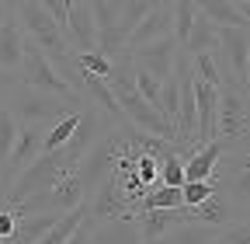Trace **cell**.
I'll return each mask as SVG.
<instances>
[{
    "label": "cell",
    "mask_w": 250,
    "mask_h": 244,
    "mask_svg": "<svg viewBox=\"0 0 250 244\" xmlns=\"http://www.w3.org/2000/svg\"><path fill=\"white\" fill-rule=\"evenodd\" d=\"M0 105L14 115V122H42V126H52L59 115H66L73 108L70 101H62L59 95L28 87L21 80H14V84H7L4 91H0Z\"/></svg>",
    "instance_id": "obj_1"
},
{
    "label": "cell",
    "mask_w": 250,
    "mask_h": 244,
    "mask_svg": "<svg viewBox=\"0 0 250 244\" xmlns=\"http://www.w3.org/2000/svg\"><path fill=\"white\" fill-rule=\"evenodd\" d=\"M11 14H14V21L21 24V32L35 42L49 59L70 56V42H66V35H62V24L39 4V0H14V4H11Z\"/></svg>",
    "instance_id": "obj_2"
},
{
    "label": "cell",
    "mask_w": 250,
    "mask_h": 244,
    "mask_svg": "<svg viewBox=\"0 0 250 244\" xmlns=\"http://www.w3.org/2000/svg\"><path fill=\"white\" fill-rule=\"evenodd\" d=\"M18 80H21V84H28V87L49 91V95H59L62 101H70L73 108H80V105H83V98L77 95V91H70L66 84H62V77H59V73H56V67H52V59H49L35 42H31L28 35H24V46H21Z\"/></svg>",
    "instance_id": "obj_3"
},
{
    "label": "cell",
    "mask_w": 250,
    "mask_h": 244,
    "mask_svg": "<svg viewBox=\"0 0 250 244\" xmlns=\"http://www.w3.org/2000/svg\"><path fill=\"white\" fill-rule=\"evenodd\" d=\"M250 133V95L240 84L219 87V105H215V136L219 140H243Z\"/></svg>",
    "instance_id": "obj_4"
},
{
    "label": "cell",
    "mask_w": 250,
    "mask_h": 244,
    "mask_svg": "<svg viewBox=\"0 0 250 244\" xmlns=\"http://www.w3.org/2000/svg\"><path fill=\"white\" fill-rule=\"evenodd\" d=\"M80 202H87V189H83L80 174L70 171V174H62L52 189L14 202V213H56V217H59V213H66V209H73Z\"/></svg>",
    "instance_id": "obj_5"
},
{
    "label": "cell",
    "mask_w": 250,
    "mask_h": 244,
    "mask_svg": "<svg viewBox=\"0 0 250 244\" xmlns=\"http://www.w3.org/2000/svg\"><path fill=\"white\" fill-rule=\"evenodd\" d=\"M49 126H42V122H18V129H14V143L7 150V161L4 168H0V189L7 192V185L14 181V174L21 168H28L31 161H35L42 154V136H45Z\"/></svg>",
    "instance_id": "obj_6"
},
{
    "label": "cell",
    "mask_w": 250,
    "mask_h": 244,
    "mask_svg": "<svg viewBox=\"0 0 250 244\" xmlns=\"http://www.w3.org/2000/svg\"><path fill=\"white\" fill-rule=\"evenodd\" d=\"M87 213H90L94 223L118 220V217H136V209H132L129 195L122 192V185H118L115 174H108L104 181H98V185L90 189V195H87Z\"/></svg>",
    "instance_id": "obj_7"
},
{
    "label": "cell",
    "mask_w": 250,
    "mask_h": 244,
    "mask_svg": "<svg viewBox=\"0 0 250 244\" xmlns=\"http://www.w3.org/2000/svg\"><path fill=\"white\" fill-rule=\"evenodd\" d=\"M219 56L226 63V73L236 80V84H247L250 80V32L247 28H219Z\"/></svg>",
    "instance_id": "obj_8"
},
{
    "label": "cell",
    "mask_w": 250,
    "mask_h": 244,
    "mask_svg": "<svg viewBox=\"0 0 250 244\" xmlns=\"http://www.w3.org/2000/svg\"><path fill=\"white\" fill-rule=\"evenodd\" d=\"M181 223H198L195 206H174V209H139L136 213V227H139V241L149 244L156 237H164L167 230L181 227Z\"/></svg>",
    "instance_id": "obj_9"
},
{
    "label": "cell",
    "mask_w": 250,
    "mask_h": 244,
    "mask_svg": "<svg viewBox=\"0 0 250 244\" xmlns=\"http://www.w3.org/2000/svg\"><path fill=\"white\" fill-rule=\"evenodd\" d=\"M62 35L70 42V52H98V28H94L90 0H70Z\"/></svg>",
    "instance_id": "obj_10"
},
{
    "label": "cell",
    "mask_w": 250,
    "mask_h": 244,
    "mask_svg": "<svg viewBox=\"0 0 250 244\" xmlns=\"http://www.w3.org/2000/svg\"><path fill=\"white\" fill-rule=\"evenodd\" d=\"M129 56L136 59V67H143L149 77L156 80H167L174 73V56H177V42L174 35H160L153 42H143L136 49H129Z\"/></svg>",
    "instance_id": "obj_11"
},
{
    "label": "cell",
    "mask_w": 250,
    "mask_h": 244,
    "mask_svg": "<svg viewBox=\"0 0 250 244\" xmlns=\"http://www.w3.org/2000/svg\"><path fill=\"white\" fill-rule=\"evenodd\" d=\"M170 4H156L146 11V18L129 32V39H125V49H136L143 42H153V39H160V35H170Z\"/></svg>",
    "instance_id": "obj_12"
},
{
    "label": "cell",
    "mask_w": 250,
    "mask_h": 244,
    "mask_svg": "<svg viewBox=\"0 0 250 244\" xmlns=\"http://www.w3.org/2000/svg\"><path fill=\"white\" fill-rule=\"evenodd\" d=\"M90 244H143L136 217H118V220L90 223Z\"/></svg>",
    "instance_id": "obj_13"
},
{
    "label": "cell",
    "mask_w": 250,
    "mask_h": 244,
    "mask_svg": "<svg viewBox=\"0 0 250 244\" xmlns=\"http://www.w3.org/2000/svg\"><path fill=\"white\" fill-rule=\"evenodd\" d=\"M195 11L202 18H208L215 28H226V24L247 28L250 24V11L240 7V4H233V0H195Z\"/></svg>",
    "instance_id": "obj_14"
},
{
    "label": "cell",
    "mask_w": 250,
    "mask_h": 244,
    "mask_svg": "<svg viewBox=\"0 0 250 244\" xmlns=\"http://www.w3.org/2000/svg\"><path fill=\"white\" fill-rule=\"evenodd\" d=\"M52 223H56V213H18L14 230L0 244H35Z\"/></svg>",
    "instance_id": "obj_15"
},
{
    "label": "cell",
    "mask_w": 250,
    "mask_h": 244,
    "mask_svg": "<svg viewBox=\"0 0 250 244\" xmlns=\"http://www.w3.org/2000/svg\"><path fill=\"white\" fill-rule=\"evenodd\" d=\"M21 46H24V32H21V24L14 21V14H7L4 21H0V70L18 73Z\"/></svg>",
    "instance_id": "obj_16"
},
{
    "label": "cell",
    "mask_w": 250,
    "mask_h": 244,
    "mask_svg": "<svg viewBox=\"0 0 250 244\" xmlns=\"http://www.w3.org/2000/svg\"><path fill=\"white\" fill-rule=\"evenodd\" d=\"M195 213H198V223H208V227H226L233 220H243V213H236V206L229 202V195L219 192V189L208 199H202L195 206Z\"/></svg>",
    "instance_id": "obj_17"
},
{
    "label": "cell",
    "mask_w": 250,
    "mask_h": 244,
    "mask_svg": "<svg viewBox=\"0 0 250 244\" xmlns=\"http://www.w3.org/2000/svg\"><path fill=\"white\" fill-rule=\"evenodd\" d=\"M215 234H219V227H208V223H181L149 244H208Z\"/></svg>",
    "instance_id": "obj_18"
},
{
    "label": "cell",
    "mask_w": 250,
    "mask_h": 244,
    "mask_svg": "<svg viewBox=\"0 0 250 244\" xmlns=\"http://www.w3.org/2000/svg\"><path fill=\"white\" fill-rule=\"evenodd\" d=\"M215 46H219V28H215L208 18H202V14H198L181 49H184L188 56H195V52H208V49H215Z\"/></svg>",
    "instance_id": "obj_19"
},
{
    "label": "cell",
    "mask_w": 250,
    "mask_h": 244,
    "mask_svg": "<svg viewBox=\"0 0 250 244\" xmlns=\"http://www.w3.org/2000/svg\"><path fill=\"white\" fill-rule=\"evenodd\" d=\"M174 206H184L181 202V185H164V181H153V185L139 195V209H174Z\"/></svg>",
    "instance_id": "obj_20"
},
{
    "label": "cell",
    "mask_w": 250,
    "mask_h": 244,
    "mask_svg": "<svg viewBox=\"0 0 250 244\" xmlns=\"http://www.w3.org/2000/svg\"><path fill=\"white\" fill-rule=\"evenodd\" d=\"M191 59V73L198 77V80H205V84H212V87H223V84H229L226 77H223V67H219V59H215V49H208V52H195V56H188ZM243 87V84H240Z\"/></svg>",
    "instance_id": "obj_21"
},
{
    "label": "cell",
    "mask_w": 250,
    "mask_h": 244,
    "mask_svg": "<svg viewBox=\"0 0 250 244\" xmlns=\"http://www.w3.org/2000/svg\"><path fill=\"white\" fill-rule=\"evenodd\" d=\"M146 11H149L146 0H118V32L129 39V32L146 18Z\"/></svg>",
    "instance_id": "obj_22"
},
{
    "label": "cell",
    "mask_w": 250,
    "mask_h": 244,
    "mask_svg": "<svg viewBox=\"0 0 250 244\" xmlns=\"http://www.w3.org/2000/svg\"><path fill=\"white\" fill-rule=\"evenodd\" d=\"M73 63L94 77H101V80H108V73H111V59L101 52H73Z\"/></svg>",
    "instance_id": "obj_23"
},
{
    "label": "cell",
    "mask_w": 250,
    "mask_h": 244,
    "mask_svg": "<svg viewBox=\"0 0 250 244\" xmlns=\"http://www.w3.org/2000/svg\"><path fill=\"white\" fill-rule=\"evenodd\" d=\"M132 80H136V91H139V98H146V101H149L156 112H160V84H164V80L149 77L143 67H136V77H132Z\"/></svg>",
    "instance_id": "obj_24"
},
{
    "label": "cell",
    "mask_w": 250,
    "mask_h": 244,
    "mask_svg": "<svg viewBox=\"0 0 250 244\" xmlns=\"http://www.w3.org/2000/svg\"><path fill=\"white\" fill-rule=\"evenodd\" d=\"M208 244H250V227H247V220H233V223H226V227H219V234H215Z\"/></svg>",
    "instance_id": "obj_25"
},
{
    "label": "cell",
    "mask_w": 250,
    "mask_h": 244,
    "mask_svg": "<svg viewBox=\"0 0 250 244\" xmlns=\"http://www.w3.org/2000/svg\"><path fill=\"white\" fill-rule=\"evenodd\" d=\"M215 192V181L212 178H202V181H184L181 185V202L184 206H198L202 199H208Z\"/></svg>",
    "instance_id": "obj_26"
},
{
    "label": "cell",
    "mask_w": 250,
    "mask_h": 244,
    "mask_svg": "<svg viewBox=\"0 0 250 244\" xmlns=\"http://www.w3.org/2000/svg\"><path fill=\"white\" fill-rule=\"evenodd\" d=\"M14 129H18V122H14V115L0 105V168H4V161H7V150H11V143H14Z\"/></svg>",
    "instance_id": "obj_27"
},
{
    "label": "cell",
    "mask_w": 250,
    "mask_h": 244,
    "mask_svg": "<svg viewBox=\"0 0 250 244\" xmlns=\"http://www.w3.org/2000/svg\"><path fill=\"white\" fill-rule=\"evenodd\" d=\"M18 80V73H7V70H0V91H4L7 84H14Z\"/></svg>",
    "instance_id": "obj_28"
},
{
    "label": "cell",
    "mask_w": 250,
    "mask_h": 244,
    "mask_svg": "<svg viewBox=\"0 0 250 244\" xmlns=\"http://www.w3.org/2000/svg\"><path fill=\"white\" fill-rule=\"evenodd\" d=\"M146 4H149V7H156V4H170V0H146Z\"/></svg>",
    "instance_id": "obj_29"
},
{
    "label": "cell",
    "mask_w": 250,
    "mask_h": 244,
    "mask_svg": "<svg viewBox=\"0 0 250 244\" xmlns=\"http://www.w3.org/2000/svg\"><path fill=\"white\" fill-rule=\"evenodd\" d=\"M7 14H11V7H0V21H4Z\"/></svg>",
    "instance_id": "obj_30"
},
{
    "label": "cell",
    "mask_w": 250,
    "mask_h": 244,
    "mask_svg": "<svg viewBox=\"0 0 250 244\" xmlns=\"http://www.w3.org/2000/svg\"><path fill=\"white\" fill-rule=\"evenodd\" d=\"M7 206H11V202H7V199H4V195H0V209H7Z\"/></svg>",
    "instance_id": "obj_31"
},
{
    "label": "cell",
    "mask_w": 250,
    "mask_h": 244,
    "mask_svg": "<svg viewBox=\"0 0 250 244\" xmlns=\"http://www.w3.org/2000/svg\"><path fill=\"white\" fill-rule=\"evenodd\" d=\"M0 195H4V189H0Z\"/></svg>",
    "instance_id": "obj_32"
}]
</instances>
